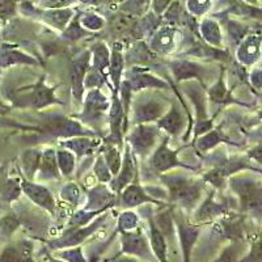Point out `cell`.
<instances>
[{
	"instance_id": "obj_1",
	"label": "cell",
	"mask_w": 262,
	"mask_h": 262,
	"mask_svg": "<svg viewBox=\"0 0 262 262\" xmlns=\"http://www.w3.org/2000/svg\"><path fill=\"white\" fill-rule=\"evenodd\" d=\"M182 38V33L174 25H161L159 29H156L155 34L151 38V50L158 54L168 55L176 51L177 46L180 45V41Z\"/></svg>"
},
{
	"instance_id": "obj_2",
	"label": "cell",
	"mask_w": 262,
	"mask_h": 262,
	"mask_svg": "<svg viewBox=\"0 0 262 262\" xmlns=\"http://www.w3.org/2000/svg\"><path fill=\"white\" fill-rule=\"evenodd\" d=\"M163 180L167 182V186L169 188V200L177 201L181 203H191L195 202L200 196L201 189L198 185L191 184L190 181L179 177H167L164 176Z\"/></svg>"
},
{
	"instance_id": "obj_3",
	"label": "cell",
	"mask_w": 262,
	"mask_h": 262,
	"mask_svg": "<svg viewBox=\"0 0 262 262\" xmlns=\"http://www.w3.org/2000/svg\"><path fill=\"white\" fill-rule=\"evenodd\" d=\"M168 142L169 138H164L160 146L156 148V151L152 154L151 159H149V165H151L156 172L163 173L168 169H172L174 167H182V168H189L193 169L190 165H185L184 163L179 161L177 155L179 151H173L168 147Z\"/></svg>"
},
{
	"instance_id": "obj_4",
	"label": "cell",
	"mask_w": 262,
	"mask_h": 262,
	"mask_svg": "<svg viewBox=\"0 0 262 262\" xmlns=\"http://www.w3.org/2000/svg\"><path fill=\"white\" fill-rule=\"evenodd\" d=\"M261 55V37L259 33L249 32L238 43L237 59L243 66H250L256 63Z\"/></svg>"
},
{
	"instance_id": "obj_5",
	"label": "cell",
	"mask_w": 262,
	"mask_h": 262,
	"mask_svg": "<svg viewBox=\"0 0 262 262\" xmlns=\"http://www.w3.org/2000/svg\"><path fill=\"white\" fill-rule=\"evenodd\" d=\"M159 137V127L139 125L135 127L134 133L128 137V142L134 144L135 154L148 155L149 148L155 144V140Z\"/></svg>"
},
{
	"instance_id": "obj_6",
	"label": "cell",
	"mask_w": 262,
	"mask_h": 262,
	"mask_svg": "<svg viewBox=\"0 0 262 262\" xmlns=\"http://www.w3.org/2000/svg\"><path fill=\"white\" fill-rule=\"evenodd\" d=\"M20 186L30 201H33L36 205L41 206L45 210L50 211L51 214H54L55 201H54L53 195H51L50 190L48 188L30 181H23L20 184Z\"/></svg>"
},
{
	"instance_id": "obj_7",
	"label": "cell",
	"mask_w": 262,
	"mask_h": 262,
	"mask_svg": "<svg viewBox=\"0 0 262 262\" xmlns=\"http://www.w3.org/2000/svg\"><path fill=\"white\" fill-rule=\"evenodd\" d=\"M146 202H152L160 205V201L154 200L149 195H147L144 189L142 188V185L139 182H133V184H128L125 189H123V193L121 194V205L123 207H135V206H139L142 203Z\"/></svg>"
},
{
	"instance_id": "obj_8",
	"label": "cell",
	"mask_w": 262,
	"mask_h": 262,
	"mask_svg": "<svg viewBox=\"0 0 262 262\" xmlns=\"http://www.w3.org/2000/svg\"><path fill=\"white\" fill-rule=\"evenodd\" d=\"M39 9V8H38ZM41 20L54 29L63 32L70 21L74 17V9L60 8V9H41L39 12Z\"/></svg>"
},
{
	"instance_id": "obj_9",
	"label": "cell",
	"mask_w": 262,
	"mask_h": 262,
	"mask_svg": "<svg viewBox=\"0 0 262 262\" xmlns=\"http://www.w3.org/2000/svg\"><path fill=\"white\" fill-rule=\"evenodd\" d=\"M198 30L201 36L209 45L215 48H221L223 42V36H222L221 24L212 17H203L198 24ZM222 49V48H221Z\"/></svg>"
},
{
	"instance_id": "obj_10",
	"label": "cell",
	"mask_w": 262,
	"mask_h": 262,
	"mask_svg": "<svg viewBox=\"0 0 262 262\" xmlns=\"http://www.w3.org/2000/svg\"><path fill=\"white\" fill-rule=\"evenodd\" d=\"M185 125V119L182 117L181 112L176 105H173L172 109L165 114V117L159 121L158 127L164 128L169 135H179L182 131V127Z\"/></svg>"
},
{
	"instance_id": "obj_11",
	"label": "cell",
	"mask_w": 262,
	"mask_h": 262,
	"mask_svg": "<svg viewBox=\"0 0 262 262\" xmlns=\"http://www.w3.org/2000/svg\"><path fill=\"white\" fill-rule=\"evenodd\" d=\"M39 176L42 180L58 179L59 177V170H58V163L55 159V151L53 148H48L41 152L39 158Z\"/></svg>"
},
{
	"instance_id": "obj_12",
	"label": "cell",
	"mask_w": 262,
	"mask_h": 262,
	"mask_svg": "<svg viewBox=\"0 0 262 262\" xmlns=\"http://www.w3.org/2000/svg\"><path fill=\"white\" fill-rule=\"evenodd\" d=\"M126 154L123 155V160L121 163V173H117V186L116 190L121 191L127 186L128 184H131V180L135 179V170H134V161L131 158L130 147L126 146Z\"/></svg>"
},
{
	"instance_id": "obj_13",
	"label": "cell",
	"mask_w": 262,
	"mask_h": 262,
	"mask_svg": "<svg viewBox=\"0 0 262 262\" xmlns=\"http://www.w3.org/2000/svg\"><path fill=\"white\" fill-rule=\"evenodd\" d=\"M163 104L161 102L148 101L144 104H140L139 107H135V119L137 122H149L156 118H160L163 114Z\"/></svg>"
},
{
	"instance_id": "obj_14",
	"label": "cell",
	"mask_w": 262,
	"mask_h": 262,
	"mask_svg": "<svg viewBox=\"0 0 262 262\" xmlns=\"http://www.w3.org/2000/svg\"><path fill=\"white\" fill-rule=\"evenodd\" d=\"M149 236H151V244L156 256L159 257L160 262H168L167 259V244L164 240L163 232L158 228L154 219L149 217Z\"/></svg>"
},
{
	"instance_id": "obj_15",
	"label": "cell",
	"mask_w": 262,
	"mask_h": 262,
	"mask_svg": "<svg viewBox=\"0 0 262 262\" xmlns=\"http://www.w3.org/2000/svg\"><path fill=\"white\" fill-rule=\"evenodd\" d=\"M79 23L81 27L85 30H92V32H97L101 30L105 25L104 17L95 12H84L79 15Z\"/></svg>"
},
{
	"instance_id": "obj_16",
	"label": "cell",
	"mask_w": 262,
	"mask_h": 262,
	"mask_svg": "<svg viewBox=\"0 0 262 262\" xmlns=\"http://www.w3.org/2000/svg\"><path fill=\"white\" fill-rule=\"evenodd\" d=\"M211 8V0H186L188 13L193 17H203Z\"/></svg>"
},
{
	"instance_id": "obj_17",
	"label": "cell",
	"mask_w": 262,
	"mask_h": 262,
	"mask_svg": "<svg viewBox=\"0 0 262 262\" xmlns=\"http://www.w3.org/2000/svg\"><path fill=\"white\" fill-rule=\"evenodd\" d=\"M78 0H34L36 7L39 9H60L71 8Z\"/></svg>"
},
{
	"instance_id": "obj_18",
	"label": "cell",
	"mask_w": 262,
	"mask_h": 262,
	"mask_svg": "<svg viewBox=\"0 0 262 262\" xmlns=\"http://www.w3.org/2000/svg\"><path fill=\"white\" fill-rule=\"evenodd\" d=\"M74 161V156H72L69 151H58L57 163L58 167H60V169H62L63 174L69 176L70 173L72 172V169H74L75 167Z\"/></svg>"
},
{
	"instance_id": "obj_19",
	"label": "cell",
	"mask_w": 262,
	"mask_h": 262,
	"mask_svg": "<svg viewBox=\"0 0 262 262\" xmlns=\"http://www.w3.org/2000/svg\"><path fill=\"white\" fill-rule=\"evenodd\" d=\"M95 173H96V176L101 180V181H109V180H111L109 168H107L106 163H105V159L102 158V156H98L97 160H96Z\"/></svg>"
},
{
	"instance_id": "obj_20",
	"label": "cell",
	"mask_w": 262,
	"mask_h": 262,
	"mask_svg": "<svg viewBox=\"0 0 262 262\" xmlns=\"http://www.w3.org/2000/svg\"><path fill=\"white\" fill-rule=\"evenodd\" d=\"M17 0H0V17H11L16 15Z\"/></svg>"
},
{
	"instance_id": "obj_21",
	"label": "cell",
	"mask_w": 262,
	"mask_h": 262,
	"mask_svg": "<svg viewBox=\"0 0 262 262\" xmlns=\"http://www.w3.org/2000/svg\"><path fill=\"white\" fill-rule=\"evenodd\" d=\"M242 2L247 6L254 7V8H259V4H261V0H242Z\"/></svg>"
},
{
	"instance_id": "obj_22",
	"label": "cell",
	"mask_w": 262,
	"mask_h": 262,
	"mask_svg": "<svg viewBox=\"0 0 262 262\" xmlns=\"http://www.w3.org/2000/svg\"><path fill=\"white\" fill-rule=\"evenodd\" d=\"M109 3H113V4H121V3H125L126 0H106Z\"/></svg>"
},
{
	"instance_id": "obj_23",
	"label": "cell",
	"mask_w": 262,
	"mask_h": 262,
	"mask_svg": "<svg viewBox=\"0 0 262 262\" xmlns=\"http://www.w3.org/2000/svg\"><path fill=\"white\" fill-rule=\"evenodd\" d=\"M117 262H137V261H134V259H131V258H122Z\"/></svg>"
}]
</instances>
